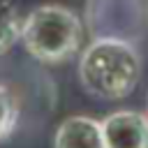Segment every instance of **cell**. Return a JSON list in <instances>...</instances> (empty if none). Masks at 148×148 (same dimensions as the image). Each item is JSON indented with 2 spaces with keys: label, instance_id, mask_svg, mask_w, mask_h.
Returning a JSON list of instances; mask_svg holds the SVG:
<instances>
[{
  "label": "cell",
  "instance_id": "obj_3",
  "mask_svg": "<svg viewBox=\"0 0 148 148\" xmlns=\"http://www.w3.org/2000/svg\"><path fill=\"white\" fill-rule=\"evenodd\" d=\"M83 25L95 37L136 44L148 35V0H88Z\"/></svg>",
  "mask_w": 148,
  "mask_h": 148
},
{
  "label": "cell",
  "instance_id": "obj_7",
  "mask_svg": "<svg viewBox=\"0 0 148 148\" xmlns=\"http://www.w3.org/2000/svg\"><path fill=\"white\" fill-rule=\"evenodd\" d=\"M18 123V102L14 92L0 83V141L7 139Z\"/></svg>",
  "mask_w": 148,
  "mask_h": 148
},
{
  "label": "cell",
  "instance_id": "obj_5",
  "mask_svg": "<svg viewBox=\"0 0 148 148\" xmlns=\"http://www.w3.org/2000/svg\"><path fill=\"white\" fill-rule=\"evenodd\" d=\"M53 148H106L102 120H95L90 116L65 118L56 130Z\"/></svg>",
  "mask_w": 148,
  "mask_h": 148
},
{
  "label": "cell",
  "instance_id": "obj_6",
  "mask_svg": "<svg viewBox=\"0 0 148 148\" xmlns=\"http://www.w3.org/2000/svg\"><path fill=\"white\" fill-rule=\"evenodd\" d=\"M21 25L16 5L12 0H0V56L7 53L21 39Z\"/></svg>",
  "mask_w": 148,
  "mask_h": 148
},
{
  "label": "cell",
  "instance_id": "obj_2",
  "mask_svg": "<svg viewBox=\"0 0 148 148\" xmlns=\"http://www.w3.org/2000/svg\"><path fill=\"white\" fill-rule=\"evenodd\" d=\"M83 28L86 25L74 9L58 2H44L23 18L21 44L35 60L58 65L79 53Z\"/></svg>",
  "mask_w": 148,
  "mask_h": 148
},
{
  "label": "cell",
  "instance_id": "obj_4",
  "mask_svg": "<svg viewBox=\"0 0 148 148\" xmlns=\"http://www.w3.org/2000/svg\"><path fill=\"white\" fill-rule=\"evenodd\" d=\"M106 148H148V113L120 109L102 120Z\"/></svg>",
  "mask_w": 148,
  "mask_h": 148
},
{
  "label": "cell",
  "instance_id": "obj_1",
  "mask_svg": "<svg viewBox=\"0 0 148 148\" xmlns=\"http://www.w3.org/2000/svg\"><path fill=\"white\" fill-rule=\"evenodd\" d=\"M141 79V53L136 44L116 37H95L79 56V81L99 99L127 97Z\"/></svg>",
  "mask_w": 148,
  "mask_h": 148
}]
</instances>
